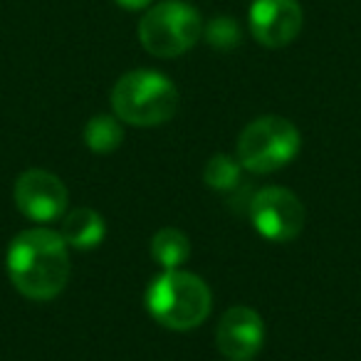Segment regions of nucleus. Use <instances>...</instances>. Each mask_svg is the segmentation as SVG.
Segmentation results:
<instances>
[{
  "mask_svg": "<svg viewBox=\"0 0 361 361\" xmlns=\"http://www.w3.org/2000/svg\"><path fill=\"white\" fill-rule=\"evenodd\" d=\"M6 267L13 287L35 302L55 300L72 272L67 243L50 228H30L16 235L8 247Z\"/></svg>",
  "mask_w": 361,
  "mask_h": 361,
  "instance_id": "nucleus-1",
  "label": "nucleus"
},
{
  "mask_svg": "<svg viewBox=\"0 0 361 361\" xmlns=\"http://www.w3.org/2000/svg\"><path fill=\"white\" fill-rule=\"evenodd\" d=\"M146 307L161 326L191 331L208 319L213 297L198 275L186 270H164L146 290Z\"/></svg>",
  "mask_w": 361,
  "mask_h": 361,
  "instance_id": "nucleus-2",
  "label": "nucleus"
},
{
  "mask_svg": "<svg viewBox=\"0 0 361 361\" xmlns=\"http://www.w3.org/2000/svg\"><path fill=\"white\" fill-rule=\"evenodd\" d=\"M111 106L124 124L159 126L173 119L178 109V90L161 72L134 70L114 85Z\"/></svg>",
  "mask_w": 361,
  "mask_h": 361,
  "instance_id": "nucleus-3",
  "label": "nucleus"
},
{
  "mask_svg": "<svg viewBox=\"0 0 361 361\" xmlns=\"http://www.w3.org/2000/svg\"><path fill=\"white\" fill-rule=\"evenodd\" d=\"M302 136L285 116H260L238 136V159L252 173H275L300 154Z\"/></svg>",
  "mask_w": 361,
  "mask_h": 361,
  "instance_id": "nucleus-4",
  "label": "nucleus"
},
{
  "mask_svg": "<svg viewBox=\"0 0 361 361\" xmlns=\"http://www.w3.org/2000/svg\"><path fill=\"white\" fill-rule=\"evenodd\" d=\"M203 35L198 11L180 0H164L139 23V42L154 57H178L188 52Z\"/></svg>",
  "mask_w": 361,
  "mask_h": 361,
  "instance_id": "nucleus-5",
  "label": "nucleus"
},
{
  "mask_svg": "<svg viewBox=\"0 0 361 361\" xmlns=\"http://www.w3.org/2000/svg\"><path fill=\"white\" fill-rule=\"evenodd\" d=\"M250 221L262 238L272 243H290L305 228V206L292 191L267 186L250 201Z\"/></svg>",
  "mask_w": 361,
  "mask_h": 361,
  "instance_id": "nucleus-6",
  "label": "nucleus"
},
{
  "mask_svg": "<svg viewBox=\"0 0 361 361\" xmlns=\"http://www.w3.org/2000/svg\"><path fill=\"white\" fill-rule=\"evenodd\" d=\"M16 206L35 223H52L67 211V188L55 173L30 169L16 180Z\"/></svg>",
  "mask_w": 361,
  "mask_h": 361,
  "instance_id": "nucleus-7",
  "label": "nucleus"
},
{
  "mask_svg": "<svg viewBox=\"0 0 361 361\" xmlns=\"http://www.w3.org/2000/svg\"><path fill=\"white\" fill-rule=\"evenodd\" d=\"M262 341H265V324L255 310L235 305L221 317L216 344L228 361H250L262 349Z\"/></svg>",
  "mask_w": 361,
  "mask_h": 361,
  "instance_id": "nucleus-8",
  "label": "nucleus"
},
{
  "mask_svg": "<svg viewBox=\"0 0 361 361\" xmlns=\"http://www.w3.org/2000/svg\"><path fill=\"white\" fill-rule=\"evenodd\" d=\"M302 30V6L297 0H255L250 8V32L260 45L287 47Z\"/></svg>",
  "mask_w": 361,
  "mask_h": 361,
  "instance_id": "nucleus-9",
  "label": "nucleus"
},
{
  "mask_svg": "<svg viewBox=\"0 0 361 361\" xmlns=\"http://www.w3.org/2000/svg\"><path fill=\"white\" fill-rule=\"evenodd\" d=\"M62 240L67 243V247H77V250H92L97 247L106 235V223L94 208H72L70 213H65L60 228Z\"/></svg>",
  "mask_w": 361,
  "mask_h": 361,
  "instance_id": "nucleus-10",
  "label": "nucleus"
},
{
  "mask_svg": "<svg viewBox=\"0 0 361 361\" xmlns=\"http://www.w3.org/2000/svg\"><path fill=\"white\" fill-rule=\"evenodd\" d=\"M191 255V240L178 228H161L151 238V257L164 270H180Z\"/></svg>",
  "mask_w": 361,
  "mask_h": 361,
  "instance_id": "nucleus-11",
  "label": "nucleus"
},
{
  "mask_svg": "<svg viewBox=\"0 0 361 361\" xmlns=\"http://www.w3.org/2000/svg\"><path fill=\"white\" fill-rule=\"evenodd\" d=\"M85 144L90 146L92 154H111L121 146L124 141V129H121L119 119L114 116H92L85 126Z\"/></svg>",
  "mask_w": 361,
  "mask_h": 361,
  "instance_id": "nucleus-12",
  "label": "nucleus"
},
{
  "mask_svg": "<svg viewBox=\"0 0 361 361\" xmlns=\"http://www.w3.org/2000/svg\"><path fill=\"white\" fill-rule=\"evenodd\" d=\"M240 171H243L240 161H233L231 156L218 154L206 164L203 180H206V186L213 188V191H233L240 183Z\"/></svg>",
  "mask_w": 361,
  "mask_h": 361,
  "instance_id": "nucleus-13",
  "label": "nucleus"
},
{
  "mask_svg": "<svg viewBox=\"0 0 361 361\" xmlns=\"http://www.w3.org/2000/svg\"><path fill=\"white\" fill-rule=\"evenodd\" d=\"M203 35H206L208 45L216 47V50H233V47L240 45V27H238V23L233 20V18L223 16V18H216V20L208 23V27L203 30Z\"/></svg>",
  "mask_w": 361,
  "mask_h": 361,
  "instance_id": "nucleus-14",
  "label": "nucleus"
},
{
  "mask_svg": "<svg viewBox=\"0 0 361 361\" xmlns=\"http://www.w3.org/2000/svg\"><path fill=\"white\" fill-rule=\"evenodd\" d=\"M116 6L124 8V11H141L151 3V0H114Z\"/></svg>",
  "mask_w": 361,
  "mask_h": 361,
  "instance_id": "nucleus-15",
  "label": "nucleus"
}]
</instances>
